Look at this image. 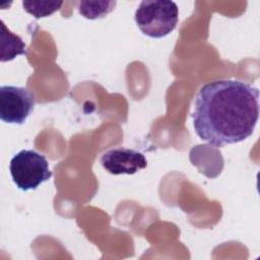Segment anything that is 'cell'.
<instances>
[{
  "instance_id": "cell-1",
  "label": "cell",
  "mask_w": 260,
  "mask_h": 260,
  "mask_svg": "<svg viewBox=\"0 0 260 260\" xmlns=\"http://www.w3.org/2000/svg\"><path fill=\"white\" fill-rule=\"evenodd\" d=\"M192 118L197 136L215 147L242 142L259 118V89L237 79L207 82L195 96Z\"/></svg>"
},
{
  "instance_id": "cell-2",
  "label": "cell",
  "mask_w": 260,
  "mask_h": 260,
  "mask_svg": "<svg viewBox=\"0 0 260 260\" xmlns=\"http://www.w3.org/2000/svg\"><path fill=\"white\" fill-rule=\"evenodd\" d=\"M179 20V8L174 1L144 0L135 11V22L141 32L160 39L171 34Z\"/></svg>"
},
{
  "instance_id": "cell-3",
  "label": "cell",
  "mask_w": 260,
  "mask_h": 260,
  "mask_svg": "<svg viewBox=\"0 0 260 260\" xmlns=\"http://www.w3.org/2000/svg\"><path fill=\"white\" fill-rule=\"evenodd\" d=\"M9 171L14 184L22 191L35 190L52 177L46 157L30 149L18 151L10 160Z\"/></svg>"
},
{
  "instance_id": "cell-4",
  "label": "cell",
  "mask_w": 260,
  "mask_h": 260,
  "mask_svg": "<svg viewBox=\"0 0 260 260\" xmlns=\"http://www.w3.org/2000/svg\"><path fill=\"white\" fill-rule=\"evenodd\" d=\"M35 95L21 86L0 87V119L8 124L22 125L35 108Z\"/></svg>"
},
{
  "instance_id": "cell-5",
  "label": "cell",
  "mask_w": 260,
  "mask_h": 260,
  "mask_svg": "<svg viewBox=\"0 0 260 260\" xmlns=\"http://www.w3.org/2000/svg\"><path fill=\"white\" fill-rule=\"evenodd\" d=\"M100 161L102 167L112 175H133L147 167L144 154L125 147H116L106 151Z\"/></svg>"
},
{
  "instance_id": "cell-6",
  "label": "cell",
  "mask_w": 260,
  "mask_h": 260,
  "mask_svg": "<svg viewBox=\"0 0 260 260\" xmlns=\"http://www.w3.org/2000/svg\"><path fill=\"white\" fill-rule=\"evenodd\" d=\"M1 40H2V51L1 61H11L18 55H25V44L22 40L6 28L4 22L1 20Z\"/></svg>"
},
{
  "instance_id": "cell-7",
  "label": "cell",
  "mask_w": 260,
  "mask_h": 260,
  "mask_svg": "<svg viewBox=\"0 0 260 260\" xmlns=\"http://www.w3.org/2000/svg\"><path fill=\"white\" fill-rule=\"evenodd\" d=\"M116 1H77L78 12L87 19L103 18L114 10Z\"/></svg>"
},
{
  "instance_id": "cell-8",
  "label": "cell",
  "mask_w": 260,
  "mask_h": 260,
  "mask_svg": "<svg viewBox=\"0 0 260 260\" xmlns=\"http://www.w3.org/2000/svg\"><path fill=\"white\" fill-rule=\"evenodd\" d=\"M63 3V1H22V6L36 18H43L58 11Z\"/></svg>"
}]
</instances>
